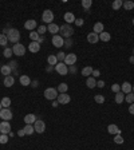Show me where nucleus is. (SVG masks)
Listing matches in <instances>:
<instances>
[{
	"instance_id": "1",
	"label": "nucleus",
	"mask_w": 134,
	"mask_h": 150,
	"mask_svg": "<svg viewBox=\"0 0 134 150\" xmlns=\"http://www.w3.org/2000/svg\"><path fill=\"white\" fill-rule=\"evenodd\" d=\"M59 32H61L62 38L70 39L71 36H73V34H74V30H73V27H71L70 24H63V26H61V30H59Z\"/></svg>"
},
{
	"instance_id": "2",
	"label": "nucleus",
	"mask_w": 134,
	"mask_h": 150,
	"mask_svg": "<svg viewBox=\"0 0 134 150\" xmlns=\"http://www.w3.org/2000/svg\"><path fill=\"white\" fill-rule=\"evenodd\" d=\"M7 38H8V42L11 43H18L20 39V32L19 30H16V28H10V31H8L7 34Z\"/></svg>"
},
{
	"instance_id": "3",
	"label": "nucleus",
	"mask_w": 134,
	"mask_h": 150,
	"mask_svg": "<svg viewBox=\"0 0 134 150\" xmlns=\"http://www.w3.org/2000/svg\"><path fill=\"white\" fill-rule=\"evenodd\" d=\"M59 95V92H58L56 89H52V87H48V89L44 90V96H46V99L48 100H55Z\"/></svg>"
},
{
	"instance_id": "4",
	"label": "nucleus",
	"mask_w": 134,
	"mask_h": 150,
	"mask_svg": "<svg viewBox=\"0 0 134 150\" xmlns=\"http://www.w3.org/2000/svg\"><path fill=\"white\" fill-rule=\"evenodd\" d=\"M12 51H14V54H15L16 56H23V55L26 54V47H24V44H22V43H16V44H14V47H12Z\"/></svg>"
},
{
	"instance_id": "5",
	"label": "nucleus",
	"mask_w": 134,
	"mask_h": 150,
	"mask_svg": "<svg viewBox=\"0 0 134 150\" xmlns=\"http://www.w3.org/2000/svg\"><path fill=\"white\" fill-rule=\"evenodd\" d=\"M54 69H55V71H56L59 75H63V77L69 74V67H67V66H66L63 62H59V63H58V64L55 66Z\"/></svg>"
},
{
	"instance_id": "6",
	"label": "nucleus",
	"mask_w": 134,
	"mask_h": 150,
	"mask_svg": "<svg viewBox=\"0 0 134 150\" xmlns=\"http://www.w3.org/2000/svg\"><path fill=\"white\" fill-rule=\"evenodd\" d=\"M54 20V14L51 10H46L43 11V15H42V22H44V24H51Z\"/></svg>"
},
{
	"instance_id": "7",
	"label": "nucleus",
	"mask_w": 134,
	"mask_h": 150,
	"mask_svg": "<svg viewBox=\"0 0 134 150\" xmlns=\"http://www.w3.org/2000/svg\"><path fill=\"white\" fill-rule=\"evenodd\" d=\"M34 129H35V133L42 134V133H44V130H46V122L42 119H36V122L34 123Z\"/></svg>"
},
{
	"instance_id": "8",
	"label": "nucleus",
	"mask_w": 134,
	"mask_h": 150,
	"mask_svg": "<svg viewBox=\"0 0 134 150\" xmlns=\"http://www.w3.org/2000/svg\"><path fill=\"white\" fill-rule=\"evenodd\" d=\"M77 60H78V56L75 54H67V55H66V58H65V60H63V63L69 67V66H74V64H75Z\"/></svg>"
},
{
	"instance_id": "9",
	"label": "nucleus",
	"mask_w": 134,
	"mask_h": 150,
	"mask_svg": "<svg viewBox=\"0 0 134 150\" xmlns=\"http://www.w3.org/2000/svg\"><path fill=\"white\" fill-rule=\"evenodd\" d=\"M51 42H52V46L56 47V48H61V47L65 46V39L62 38L61 35H54Z\"/></svg>"
},
{
	"instance_id": "10",
	"label": "nucleus",
	"mask_w": 134,
	"mask_h": 150,
	"mask_svg": "<svg viewBox=\"0 0 134 150\" xmlns=\"http://www.w3.org/2000/svg\"><path fill=\"white\" fill-rule=\"evenodd\" d=\"M56 100H58V103L59 105H67V103H70L71 98H70V95L67 94V92H65V94H59Z\"/></svg>"
},
{
	"instance_id": "11",
	"label": "nucleus",
	"mask_w": 134,
	"mask_h": 150,
	"mask_svg": "<svg viewBox=\"0 0 134 150\" xmlns=\"http://www.w3.org/2000/svg\"><path fill=\"white\" fill-rule=\"evenodd\" d=\"M0 118L3 121H10L12 119V111L10 109H1V111H0Z\"/></svg>"
},
{
	"instance_id": "12",
	"label": "nucleus",
	"mask_w": 134,
	"mask_h": 150,
	"mask_svg": "<svg viewBox=\"0 0 134 150\" xmlns=\"http://www.w3.org/2000/svg\"><path fill=\"white\" fill-rule=\"evenodd\" d=\"M11 131V125L7 121H1L0 122V133L1 134H8Z\"/></svg>"
},
{
	"instance_id": "13",
	"label": "nucleus",
	"mask_w": 134,
	"mask_h": 150,
	"mask_svg": "<svg viewBox=\"0 0 134 150\" xmlns=\"http://www.w3.org/2000/svg\"><path fill=\"white\" fill-rule=\"evenodd\" d=\"M87 42L90 43V44H95V43L99 42V35L95 34V32H90V34L87 35Z\"/></svg>"
},
{
	"instance_id": "14",
	"label": "nucleus",
	"mask_w": 134,
	"mask_h": 150,
	"mask_svg": "<svg viewBox=\"0 0 134 150\" xmlns=\"http://www.w3.org/2000/svg\"><path fill=\"white\" fill-rule=\"evenodd\" d=\"M36 26H38V23H36V20H34V19L27 20L26 23H24V28H26V30H28V31H35Z\"/></svg>"
},
{
	"instance_id": "15",
	"label": "nucleus",
	"mask_w": 134,
	"mask_h": 150,
	"mask_svg": "<svg viewBox=\"0 0 134 150\" xmlns=\"http://www.w3.org/2000/svg\"><path fill=\"white\" fill-rule=\"evenodd\" d=\"M59 30H61V27H59L58 24H55V23H51V24L47 26V31H48L50 34H52V36H54V35H58Z\"/></svg>"
},
{
	"instance_id": "16",
	"label": "nucleus",
	"mask_w": 134,
	"mask_h": 150,
	"mask_svg": "<svg viewBox=\"0 0 134 150\" xmlns=\"http://www.w3.org/2000/svg\"><path fill=\"white\" fill-rule=\"evenodd\" d=\"M107 131H109V134H121V129H119L117 125H114V123H111V125H109L107 126Z\"/></svg>"
},
{
	"instance_id": "17",
	"label": "nucleus",
	"mask_w": 134,
	"mask_h": 150,
	"mask_svg": "<svg viewBox=\"0 0 134 150\" xmlns=\"http://www.w3.org/2000/svg\"><path fill=\"white\" fill-rule=\"evenodd\" d=\"M131 90H133V86L129 83V82H123L122 85H121V91L126 95V94H129V92H131Z\"/></svg>"
},
{
	"instance_id": "18",
	"label": "nucleus",
	"mask_w": 134,
	"mask_h": 150,
	"mask_svg": "<svg viewBox=\"0 0 134 150\" xmlns=\"http://www.w3.org/2000/svg\"><path fill=\"white\" fill-rule=\"evenodd\" d=\"M3 83H4V86H5V87H12V86L15 85V78L12 77V75H8V77L4 78Z\"/></svg>"
},
{
	"instance_id": "19",
	"label": "nucleus",
	"mask_w": 134,
	"mask_h": 150,
	"mask_svg": "<svg viewBox=\"0 0 134 150\" xmlns=\"http://www.w3.org/2000/svg\"><path fill=\"white\" fill-rule=\"evenodd\" d=\"M28 50H30L32 54H36V52H39V50H40V44H39L38 42H31L30 46H28Z\"/></svg>"
},
{
	"instance_id": "20",
	"label": "nucleus",
	"mask_w": 134,
	"mask_h": 150,
	"mask_svg": "<svg viewBox=\"0 0 134 150\" xmlns=\"http://www.w3.org/2000/svg\"><path fill=\"white\" fill-rule=\"evenodd\" d=\"M63 18H65L66 24H71V23H74V22H75V16H74L73 12H66Z\"/></svg>"
},
{
	"instance_id": "21",
	"label": "nucleus",
	"mask_w": 134,
	"mask_h": 150,
	"mask_svg": "<svg viewBox=\"0 0 134 150\" xmlns=\"http://www.w3.org/2000/svg\"><path fill=\"white\" fill-rule=\"evenodd\" d=\"M93 32H95V34H102V32H103V30H105V26L102 23H101V22H97L95 24H94V28H93Z\"/></svg>"
},
{
	"instance_id": "22",
	"label": "nucleus",
	"mask_w": 134,
	"mask_h": 150,
	"mask_svg": "<svg viewBox=\"0 0 134 150\" xmlns=\"http://www.w3.org/2000/svg\"><path fill=\"white\" fill-rule=\"evenodd\" d=\"M24 122H26V125H32V123H35L36 122L35 114H27V115L24 117Z\"/></svg>"
},
{
	"instance_id": "23",
	"label": "nucleus",
	"mask_w": 134,
	"mask_h": 150,
	"mask_svg": "<svg viewBox=\"0 0 134 150\" xmlns=\"http://www.w3.org/2000/svg\"><path fill=\"white\" fill-rule=\"evenodd\" d=\"M86 86H87L88 89H94V87H97V81H95V78L88 77L87 79H86Z\"/></svg>"
},
{
	"instance_id": "24",
	"label": "nucleus",
	"mask_w": 134,
	"mask_h": 150,
	"mask_svg": "<svg viewBox=\"0 0 134 150\" xmlns=\"http://www.w3.org/2000/svg\"><path fill=\"white\" fill-rule=\"evenodd\" d=\"M19 81H20V83H22V86H30L31 85V79L28 75H20Z\"/></svg>"
},
{
	"instance_id": "25",
	"label": "nucleus",
	"mask_w": 134,
	"mask_h": 150,
	"mask_svg": "<svg viewBox=\"0 0 134 150\" xmlns=\"http://www.w3.org/2000/svg\"><path fill=\"white\" fill-rule=\"evenodd\" d=\"M93 71H94V69H93L91 66H86V67H83V70H82V75L88 78L93 74Z\"/></svg>"
},
{
	"instance_id": "26",
	"label": "nucleus",
	"mask_w": 134,
	"mask_h": 150,
	"mask_svg": "<svg viewBox=\"0 0 134 150\" xmlns=\"http://www.w3.org/2000/svg\"><path fill=\"white\" fill-rule=\"evenodd\" d=\"M93 5L91 0H82V7H83L84 12H90V8Z\"/></svg>"
},
{
	"instance_id": "27",
	"label": "nucleus",
	"mask_w": 134,
	"mask_h": 150,
	"mask_svg": "<svg viewBox=\"0 0 134 150\" xmlns=\"http://www.w3.org/2000/svg\"><path fill=\"white\" fill-rule=\"evenodd\" d=\"M0 71H1V74H3V75L8 77V75H11L12 69H11V67H10L8 64H4V66H1V69H0Z\"/></svg>"
},
{
	"instance_id": "28",
	"label": "nucleus",
	"mask_w": 134,
	"mask_h": 150,
	"mask_svg": "<svg viewBox=\"0 0 134 150\" xmlns=\"http://www.w3.org/2000/svg\"><path fill=\"white\" fill-rule=\"evenodd\" d=\"M115 103H118V105H121L123 102V100H125V94H123L122 91H119V92H117V94H115Z\"/></svg>"
},
{
	"instance_id": "29",
	"label": "nucleus",
	"mask_w": 134,
	"mask_h": 150,
	"mask_svg": "<svg viewBox=\"0 0 134 150\" xmlns=\"http://www.w3.org/2000/svg\"><path fill=\"white\" fill-rule=\"evenodd\" d=\"M111 39V35L110 32H102V34H99V40H102V42H110Z\"/></svg>"
},
{
	"instance_id": "30",
	"label": "nucleus",
	"mask_w": 134,
	"mask_h": 150,
	"mask_svg": "<svg viewBox=\"0 0 134 150\" xmlns=\"http://www.w3.org/2000/svg\"><path fill=\"white\" fill-rule=\"evenodd\" d=\"M47 62H48V64L52 66V67H55V66L59 63V62H58V59H56V55H50V56L47 58Z\"/></svg>"
},
{
	"instance_id": "31",
	"label": "nucleus",
	"mask_w": 134,
	"mask_h": 150,
	"mask_svg": "<svg viewBox=\"0 0 134 150\" xmlns=\"http://www.w3.org/2000/svg\"><path fill=\"white\" fill-rule=\"evenodd\" d=\"M123 5V1L122 0H114L113 1V4H111V8L113 10H115V11H118V10H121V7Z\"/></svg>"
},
{
	"instance_id": "32",
	"label": "nucleus",
	"mask_w": 134,
	"mask_h": 150,
	"mask_svg": "<svg viewBox=\"0 0 134 150\" xmlns=\"http://www.w3.org/2000/svg\"><path fill=\"white\" fill-rule=\"evenodd\" d=\"M126 11H131L134 8V1H131V0H126V1H123V5H122Z\"/></svg>"
},
{
	"instance_id": "33",
	"label": "nucleus",
	"mask_w": 134,
	"mask_h": 150,
	"mask_svg": "<svg viewBox=\"0 0 134 150\" xmlns=\"http://www.w3.org/2000/svg\"><path fill=\"white\" fill-rule=\"evenodd\" d=\"M23 130H24V133H26V135H31V134H34L35 133V129H34L32 125H26Z\"/></svg>"
},
{
	"instance_id": "34",
	"label": "nucleus",
	"mask_w": 134,
	"mask_h": 150,
	"mask_svg": "<svg viewBox=\"0 0 134 150\" xmlns=\"http://www.w3.org/2000/svg\"><path fill=\"white\" fill-rule=\"evenodd\" d=\"M0 103H1L3 109H8V107H10V105H11V99H10L8 96H4L3 99L0 100Z\"/></svg>"
},
{
	"instance_id": "35",
	"label": "nucleus",
	"mask_w": 134,
	"mask_h": 150,
	"mask_svg": "<svg viewBox=\"0 0 134 150\" xmlns=\"http://www.w3.org/2000/svg\"><path fill=\"white\" fill-rule=\"evenodd\" d=\"M67 90H69V86H67V83H61V85L58 86V92H61V94H65V92H67Z\"/></svg>"
},
{
	"instance_id": "36",
	"label": "nucleus",
	"mask_w": 134,
	"mask_h": 150,
	"mask_svg": "<svg viewBox=\"0 0 134 150\" xmlns=\"http://www.w3.org/2000/svg\"><path fill=\"white\" fill-rule=\"evenodd\" d=\"M30 39L32 42H38L39 39H40V35L36 32V31H31L30 32Z\"/></svg>"
},
{
	"instance_id": "37",
	"label": "nucleus",
	"mask_w": 134,
	"mask_h": 150,
	"mask_svg": "<svg viewBox=\"0 0 134 150\" xmlns=\"http://www.w3.org/2000/svg\"><path fill=\"white\" fill-rule=\"evenodd\" d=\"M125 100L130 105L134 103V92L131 91V92H129V94H126V95H125Z\"/></svg>"
},
{
	"instance_id": "38",
	"label": "nucleus",
	"mask_w": 134,
	"mask_h": 150,
	"mask_svg": "<svg viewBox=\"0 0 134 150\" xmlns=\"http://www.w3.org/2000/svg\"><path fill=\"white\" fill-rule=\"evenodd\" d=\"M94 100H95L97 103L102 105L105 102V96L102 95V94H97V95H94Z\"/></svg>"
},
{
	"instance_id": "39",
	"label": "nucleus",
	"mask_w": 134,
	"mask_h": 150,
	"mask_svg": "<svg viewBox=\"0 0 134 150\" xmlns=\"http://www.w3.org/2000/svg\"><path fill=\"white\" fill-rule=\"evenodd\" d=\"M7 43H8V38H7V35L0 34V46H7Z\"/></svg>"
},
{
	"instance_id": "40",
	"label": "nucleus",
	"mask_w": 134,
	"mask_h": 150,
	"mask_svg": "<svg viewBox=\"0 0 134 150\" xmlns=\"http://www.w3.org/2000/svg\"><path fill=\"white\" fill-rule=\"evenodd\" d=\"M46 31H47L46 24H43V26H39L38 30H36V32H38L39 35H44V34H46Z\"/></svg>"
},
{
	"instance_id": "41",
	"label": "nucleus",
	"mask_w": 134,
	"mask_h": 150,
	"mask_svg": "<svg viewBox=\"0 0 134 150\" xmlns=\"http://www.w3.org/2000/svg\"><path fill=\"white\" fill-rule=\"evenodd\" d=\"M8 139H10L8 134H1L0 135V143H1V145H5V143L8 142Z\"/></svg>"
},
{
	"instance_id": "42",
	"label": "nucleus",
	"mask_w": 134,
	"mask_h": 150,
	"mask_svg": "<svg viewBox=\"0 0 134 150\" xmlns=\"http://www.w3.org/2000/svg\"><path fill=\"white\" fill-rule=\"evenodd\" d=\"M3 54H4V56H5V58H11L12 54H14V51H12V48H8V47H7V48L4 50Z\"/></svg>"
},
{
	"instance_id": "43",
	"label": "nucleus",
	"mask_w": 134,
	"mask_h": 150,
	"mask_svg": "<svg viewBox=\"0 0 134 150\" xmlns=\"http://www.w3.org/2000/svg\"><path fill=\"white\" fill-rule=\"evenodd\" d=\"M111 90H113V91L117 94V92L121 91V85H118V83H114V85L111 86Z\"/></svg>"
},
{
	"instance_id": "44",
	"label": "nucleus",
	"mask_w": 134,
	"mask_h": 150,
	"mask_svg": "<svg viewBox=\"0 0 134 150\" xmlns=\"http://www.w3.org/2000/svg\"><path fill=\"white\" fill-rule=\"evenodd\" d=\"M114 142L115 143H123V138H122V135L121 134H117L114 137Z\"/></svg>"
},
{
	"instance_id": "45",
	"label": "nucleus",
	"mask_w": 134,
	"mask_h": 150,
	"mask_svg": "<svg viewBox=\"0 0 134 150\" xmlns=\"http://www.w3.org/2000/svg\"><path fill=\"white\" fill-rule=\"evenodd\" d=\"M65 58H66V54H65V52H58V55H56V59H58V62H62V60H65Z\"/></svg>"
},
{
	"instance_id": "46",
	"label": "nucleus",
	"mask_w": 134,
	"mask_h": 150,
	"mask_svg": "<svg viewBox=\"0 0 134 150\" xmlns=\"http://www.w3.org/2000/svg\"><path fill=\"white\" fill-rule=\"evenodd\" d=\"M74 23L77 24L78 27H82V26L84 24V20H83V19H80V18H78V19H75V22H74Z\"/></svg>"
},
{
	"instance_id": "47",
	"label": "nucleus",
	"mask_w": 134,
	"mask_h": 150,
	"mask_svg": "<svg viewBox=\"0 0 134 150\" xmlns=\"http://www.w3.org/2000/svg\"><path fill=\"white\" fill-rule=\"evenodd\" d=\"M91 75H93V78H98L101 75V71H99V70H94Z\"/></svg>"
},
{
	"instance_id": "48",
	"label": "nucleus",
	"mask_w": 134,
	"mask_h": 150,
	"mask_svg": "<svg viewBox=\"0 0 134 150\" xmlns=\"http://www.w3.org/2000/svg\"><path fill=\"white\" fill-rule=\"evenodd\" d=\"M97 87H99V89H103V87H105V82H103V81H98V82H97Z\"/></svg>"
},
{
	"instance_id": "49",
	"label": "nucleus",
	"mask_w": 134,
	"mask_h": 150,
	"mask_svg": "<svg viewBox=\"0 0 134 150\" xmlns=\"http://www.w3.org/2000/svg\"><path fill=\"white\" fill-rule=\"evenodd\" d=\"M71 43H73V40H71V38H70V39H67V40H65V46L66 47H71L73 46Z\"/></svg>"
},
{
	"instance_id": "50",
	"label": "nucleus",
	"mask_w": 134,
	"mask_h": 150,
	"mask_svg": "<svg viewBox=\"0 0 134 150\" xmlns=\"http://www.w3.org/2000/svg\"><path fill=\"white\" fill-rule=\"evenodd\" d=\"M129 113H130L131 115H134V103H131L130 106H129Z\"/></svg>"
},
{
	"instance_id": "51",
	"label": "nucleus",
	"mask_w": 134,
	"mask_h": 150,
	"mask_svg": "<svg viewBox=\"0 0 134 150\" xmlns=\"http://www.w3.org/2000/svg\"><path fill=\"white\" fill-rule=\"evenodd\" d=\"M18 135H19V137H23V135H26V133H24L23 129H20V130L18 131Z\"/></svg>"
},
{
	"instance_id": "52",
	"label": "nucleus",
	"mask_w": 134,
	"mask_h": 150,
	"mask_svg": "<svg viewBox=\"0 0 134 150\" xmlns=\"http://www.w3.org/2000/svg\"><path fill=\"white\" fill-rule=\"evenodd\" d=\"M16 64H18L16 62H11V63H10V64H8V66H10V67H11V69L14 70V69H15V67H16Z\"/></svg>"
},
{
	"instance_id": "53",
	"label": "nucleus",
	"mask_w": 134,
	"mask_h": 150,
	"mask_svg": "<svg viewBox=\"0 0 134 150\" xmlns=\"http://www.w3.org/2000/svg\"><path fill=\"white\" fill-rule=\"evenodd\" d=\"M59 106V103H58V100L55 99V100H52V107H58Z\"/></svg>"
},
{
	"instance_id": "54",
	"label": "nucleus",
	"mask_w": 134,
	"mask_h": 150,
	"mask_svg": "<svg viewBox=\"0 0 134 150\" xmlns=\"http://www.w3.org/2000/svg\"><path fill=\"white\" fill-rule=\"evenodd\" d=\"M38 81H34V82H31V85H32V87H38Z\"/></svg>"
},
{
	"instance_id": "55",
	"label": "nucleus",
	"mask_w": 134,
	"mask_h": 150,
	"mask_svg": "<svg viewBox=\"0 0 134 150\" xmlns=\"http://www.w3.org/2000/svg\"><path fill=\"white\" fill-rule=\"evenodd\" d=\"M70 73H75V67H74V66H71V69H70Z\"/></svg>"
},
{
	"instance_id": "56",
	"label": "nucleus",
	"mask_w": 134,
	"mask_h": 150,
	"mask_svg": "<svg viewBox=\"0 0 134 150\" xmlns=\"http://www.w3.org/2000/svg\"><path fill=\"white\" fill-rule=\"evenodd\" d=\"M129 62H130V63H134V55H133V56H130V58H129Z\"/></svg>"
},
{
	"instance_id": "57",
	"label": "nucleus",
	"mask_w": 134,
	"mask_h": 150,
	"mask_svg": "<svg viewBox=\"0 0 134 150\" xmlns=\"http://www.w3.org/2000/svg\"><path fill=\"white\" fill-rule=\"evenodd\" d=\"M1 109H3V106H1V103H0V111H1Z\"/></svg>"
},
{
	"instance_id": "58",
	"label": "nucleus",
	"mask_w": 134,
	"mask_h": 150,
	"mask_svg": "<svg viewBox=\"0 0 134 150\" xmlns=\"http://www.w3.org/2000/svg\"><path fill=\"white\" fill-rule=\"evenodd\" d=\"M131 91H133V92H134V85H133V90H131Z\"/></svg>"
},
{
	"instance_id": "59",
	"label": "nucleus",
	"mask_w": 134,
	"mask_h": 150,
	"mask_svg": "<svg viewBox=\"0 0 134 150\" xmlns=\"http://www.w3.org/2000/svg\"><path fill=\"white\" fill-rule=\"evenodd\" d=\"M133 24H134V19H133Z\"/></svg>"
},
{
	"instance_id": "60",
	"label": "nucleus",
	"mask_w": 134,
	"mask_h": 150,
	"mask_svg": "<svg viewBox=\"0 0 134 150\" xmlns=\"http://www.w3.org/2000/svg\"><path fill=\"white\" fill-rule=\"evenodd\" d=\"M133 54H134V50H133Z\"/></svg>"
},
{
	"instance_id": "61",
	"label": "nucleus",
	"mask_w": 134,
	"mask_h": 150,
	"mask_svg": "<svg viewBox=\"0 0 134 150\" xmlns=\"http://www.w3.org/2000/svg\"><path fill=\"white\" fill-rule=\"evenodd\" d=\"M0 135H1V133H0Z\"/></svg>"
}]
</instances>
